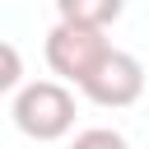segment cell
Masks as SVG:
<instances>
[{"label":"cell","mask_w":149,"mask_h":149,"mask_svg":"<svg viewBox=\"0 0 149 149\" xmlns=\"http://www.w3.org/2000/svg\"><path fill=\"white\" fill-rule=\"evenodd\" d=\"M56 14L65 23H84V28H112L126 14V0H56Z\"/></svg>","instance_id":"cell-4"},{"label":"cell","mask_w":149,"mask_h":149,"mask_svg":"<svg viewBox=\"0 0 149 149\" xmlns=\"http://www.w3.org/2000/svg\"><path fill=\"white\" fill-rule=\"evenodd\" d=\"M79 93H84L93 107H107V112H116V107H135V102L144 98V65H140V56L112 47V56L93 70V79H88Z\"/></svg>","instance_id":"cell-3"},{"label":"cell","mask_w":149,"mask_h":149,"mask_svg":"<svg viewBox=\"0 0 149 149\" xmlns=\"http://www.w3.org/2000/svg\"><path fill=\"white\" fill-rule=\"evenodd\" d=\"M0 88H5L9 98L23 88V70H19V47H14V42H5V74H0Z\"/></svg>","instance_id":"cell-6"},{"label":"cell","mask_w":149,"mask_h":149,"mask_svg":"<svg viewBox=\"0 0 149 149\" xmlns=\"http://www.w3.org/2000/svg\"><path fill=\"white\" fill-rule=\"evenodd\" d=\"M42 56H47V65H51V74H56L61 84L84 88V84L93 79V70L112 56V42H107L102 28H84V23H65V19H56V28L47 33Z\"/></svg>","instance_id":"cell-2"},{"label":"cell","mask_w":149,"mask_h":149,"mask_svg":"<svg viewBox=\"0 0 149 149\" xmlns=\"http://www.w3.org/2000/svg\"><path fill=\"white\" fill-rule=\"evenodd\" d=\"M65 149H130V144H126V135L112 130V126H88V130H79Z\"/></svg>","instance_id":"cell-5"},{"label":"cell","mask_w":149,"mask_h":149,"mask_svg":"<svg viewBox=\"0 0 149 149\" xmlns=\"http://www.w3.org/2000/svg\"><path fill=\"white\" fill-rule=\"evenodd\" d=\"M9 121L19 126V135H28L37 144L65 140L74 130V93H70V84H61V79L23 84L9 98Z\"/></svg>","instance_id":"cell-1"}]
</instances>
